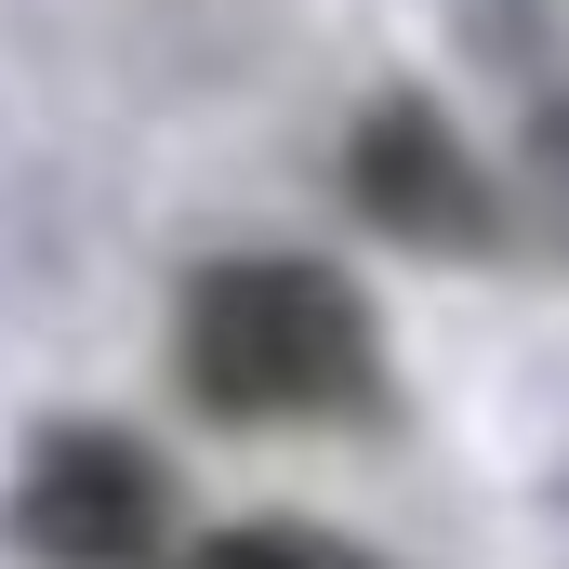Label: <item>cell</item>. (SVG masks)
<instances>
[{"label":"cell","mask_w":569,"mask_h":569,"mask_svg":"<svg viewBox=\"0 0 569 569\" xmlns=\"http://www.w3.org/2000/svg\"><path fill=\"white\" fill-rule=\"evenodd\" d=\"M172 385L212 425H358L385 398V318L318 252H226L172 305Z\"/></svg>","instance_id":"1"},{"label":"cell","mask_w":569,"mask_h":569,"mask_svg":"<svg viewBox=\"0 0 569 569\" xmlns=\"http://www.w3.org/2000/svg\"><path fill=\"white\" fill-rule=\"evenodd\" d=\"M345 199H358L385 239H411V252H490V239H503V199H490L477 146L450 133L425 93L358 107V133H345Z\"/></svg>","instance_id":"3"},{"label":"cell","mask_w":569,"mask_h":569,"mask_svg":"<svg viewBox=\"0 0 569 569\" xmlns=\"http://www.w3.org/2000/svg\"><path fill=\"white\" fill-rule=\"evenodd\" d=\"M13 543L40 569H159V530H172V477L159 450L120 425H53L27 463H13Z\"/></svg>","instance_id":"2"},{"label":"cell","mask_w":569,"mask_h":569,"mask_svg":"<svg viewBox=\"0 0 569 569\" xmlns=\"http://www.w3.org/2000/svg\"><path fill=\"white\" fill-rule=\"evenodd\" d=\"M186 569H371V557L331 543V530H212Z\"/></svg>","instance_id":"4"},{"label":"cell","mask_w":569,"mask_h":569,"mask_svg":"<svg viewBox=\"0 0 569 569\" xmlns=\"http://www.w3.org/2000/svg\"><path fill=\"white\" fill-rule=\"evenodd\" d=\"M530 186H543V212H557V239H569V107L530 133Z\"/></svg>","instance_id":"5"}]
</instances>
